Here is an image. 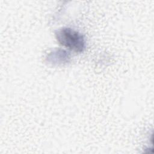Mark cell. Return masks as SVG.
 <instances>
[{
	"label": "cell",
	"mask_w": 154,
	"mask_h": 154,
	"mask_svg": "<svg viewBox=\"0 0 154 154\" xmlns=\"http://www.w3.org/2000/svg\"><path fill=\"white\" fill-rule=\"evenodd\" d=\"M55 37L60 45L76 52H83L85 49L83 35L70 28H63L57 30Z\"/></svg>",
	"instance_id": "1"
}]
</instances>
